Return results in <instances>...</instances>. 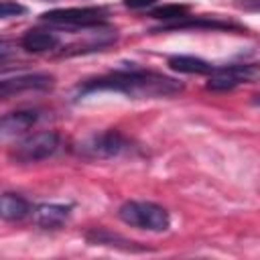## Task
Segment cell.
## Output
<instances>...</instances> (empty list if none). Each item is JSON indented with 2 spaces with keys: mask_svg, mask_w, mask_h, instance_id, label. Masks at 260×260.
<instances>
[{
  "mask_svg": "<svg viewBox=\"0 0 260 260\" xmlns=\"http://www.w3.org/2000/svg\"><path fill=\"white\" fill-rule=\"evenodd\" d=\"M57 148H59V134L53 130H43V132H35L22 138L20 142H16L10 150V158L20 165L37 162V160H43L55 154Z\"/></svg>",
  "mask_w": 260,
  "mask_h": 260,
  "instance_id": "cell-3",
  "label": "cell"
},
{
  "mask_svg": "<svg viewBox=\"0 0 260 260\" xmlns=\"http://www.w3.org/2000/svg\"><path fill=\"white\" fill-rule=\"evenodd\" d=\"M156 0H124V6L128 8H146V6H152Z\"/></svg>",
  "mask_w": 260,
  "mask_h": 260,
  "instance_id": "cell-16",
  "label": "cell"
},
{
  "mask_svg": "<svg viewBox=\"0 0 260 260\" xmlns=\"http://www.w3.org/2000/svg\"><path fill=\"white\" fill-rule=\"evenodd\" d=\"M150 16L158 18V20H181L189 16V6L185 4H167L160 8H154L150 12Z\"/></svg>",
  "mask_w": 260,
  "mask_h": 260,
  "instance_id": "cell-13",
  "label": "cell"
},
{
  "mask_svg": "<svg viewBox=\"0 0 260 260\" xmlns=\"http://www.w3.org/2000/svg\"><path fill=\"white\" fill-rule=\"evenodd\" d=\"M106 16L104 8L98 6H75V8H55L41 14V20L59 26H95L102 24Z\"/></svg>",
  "mask_w": 260,
  "mask_h": 260,
  "instance_id": "cell-5",
  "label": "cell"
},
{
  "mask_svg": "<svg viewBox=\"0 0 260 260\" xmlns=\"http://www.w3.org/2000/svg\"><path fill=\"white\" fill-rule=\"evenodd\" d=\"M12 53H14V45L10 41H6V39H0V61L8 59Z\"/></svg>",
  "mask_w": 260,
  "mask_h": 260,
  "instance_id": "cell-15",
  "label": "cell"
},
{
  "mask_svg": "<svg viewBox=\"0 0 260 260\" xmlns=\"http://www.w3.org/2000/svg\"><path fill=\"white\" fill-rule=\"evenodd\" d=\"M128 148V140L118 130L89 134L77 144V152L87 158H112Z\"/></svg>",
  "mask_w": 260,
  "mask_h": 260,
  "instance_id": "cell-4",
  "label": "cell"
},
{
  "mask_svg": "<svg viewBox=\"0 0 260 260\" xmlns=\"http://www.w3.org/2000/svg\"><path fill=\"white\" fill-rule=\"evenodd\" d=\"M118 217L126 225L146 232H167L171 225L169 211L152 201H126L120 205Z\"/></svg>",
  "mask_w": 260,
  "mask_h": 260,
  "instance_id": "cell-2",
  "label": "cell"
},
{
  "mask_svg": "<svg viewBox=\"0 0 260 260\" xmlns=\"http://www.w3.org/2000/svg\"><path fill=\"white\" fill-rule=\"evenodd\" d=\"M53 75L47 73H26L16 77H4L0 79V100H6L10 95L30 91V89H49L53 87Z\"/></svg>",
  "mask_w": 260,
  "mask_h": 260,
  "instance_id": "cell-7",
  "label": "cell"
},
{
  "mask_svg": "<svg viewBox=\"0 0 260 260\" xmlns=\"http://www.w3.org/2000/svg\"><path fill=\"white\" fill-rule=\"evenodd\" d=\"M61 45V39L45 28H30L22 35L20 39V47L28 53H45V51H53Z\"/></svg>",
  "mask_w": 260,
  "mask_h": 260,
  "instance_id": "cell-9",
  "label": "cell"
},
{
  "mask_svg": "<svg viewBox=\"0 0 260 260\" xmlns=\"http://www.w3.org/2000/svg\"><path fill=\"white\" fill-rule=\"evenodd\" d=\"M71 213L69 205H61V203H43L32 211V219L37 225L41 228H59L67 221Z\"/></svg>",
  "mask_w": 260,
  "mask_h": 260,
  "instance_id": "cell-10",
  "label": "cell"
},
{
  "mask_svg": "<svg viewBox=\"0 0 260 260\" xmlns=\"http://www.w3.org/2000/svg\"><path fill=\"white\" fill-rule=\"evenodd\" d=\"M258 77V69L256 65H230V67H215V71L211 73L209 81H207V89L213 91H225V89H234L240 83L246 81H254Z\"/></svg>",
  "mask_w": 260,
  "mask_h": 260,
  "instance_id": "cell-6",
  "label": "cell"
},
{
  "mask_svg": "<svg viewBox=\"0 0 260 260\" xmlns=\"http://www.w3.org/2000/svg\"><path fill=\"white\" fill-rule=\"evenodd\" d=\"M183 85L177 79H171L154 71H140V69L114 71L110 75H104L79 85L81 95L91 91H120L130 98H167V95L179 93Z\"/></svg>",
  "mask_w": 260,
  "mask_h": 260,
  "instance_id": "cell-1",
  "label": "cell"
},
{
  "mask_svg": "<svg viewBox=\"0 0 260 260\" xmlns=\"http://www.w3.org/2000/svg\"><path fill=\"white\" fill-rule=\"evenodd\" d=\"M39 120V114L35 110H16L8 112L6 116L0 118V140L14 138L30 130Z\"/></svg>",
  "mask_w": 260,
  "mask_h": 260,
  "instance_id": "cell-8",
  "label": "cell"
},
{
  "mask_svg": "<svg viewBox=\"0 0 260 260\" xmlns=\"http://www.w3.org/2000/svg\"><path fill=\"white\" fill-rule=\"evenodd\" d=\"M24 12H26V8L22 4L12 2V0H0V18H14Z\"/></svg>",
  "mask_w": 260,
  "mask_h": 260,
  "instance_id": "cell-14",
  "label": "cell"
},
{
  "mask_svg": "<svg viewBox=\"0 0 260 260\" xmlns=\"http://www.w3.org/2000/svg\"><path fill=\"white\" fill-rule=\"evenodd\" d=\"M30 211V205L24 197L16 193H0V217L2 219H22Z\"/></svg>",
  "mask_w": 260,
  "mask_h": 260,
  "instance_id": "cell-12",
  "label": "cell"
},
{
  "mask_svg": "<svg viewBox=\"0 0 260 260\" xmlns=\"http://www.w3.org/2000/svg\"><path fill=\"white\" fill-rule=\"evenodd\" d=\"M169 67L179 73H195V75H211L215 71V65H211L205 59L191 57V55H175L169 59Z\"/></svg>",
  "mask_w": 260,
  "mask_h": 260,
  "instance_id": "cell-11",
  "label": "cell"
}]
</instances>
